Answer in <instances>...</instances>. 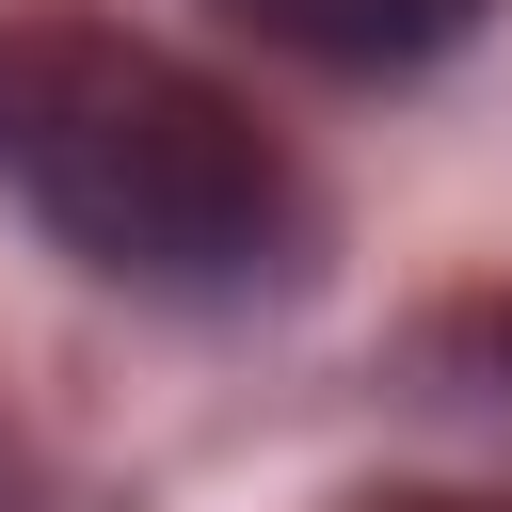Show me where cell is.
I'll return each instance as SVG.
<instances>
[{
	"label": "cell",
	"instance_id": "1",
	"mask_svg": "<svg viewBox=\"0 0 512 512\" xmlns=\"http://www.w3.org/2000/svg\"><path fill=\"white\" fill-rule=\"evenodd\" d=\"M0 176L48 240H80L128 288H256L304 224L272 128L128 32H16L0 48Z\"/></svg>",
	"mask_w": 512,
	"mask_h": 512
},
{
	"label": "cell",
	"instance_id": "2",
	"mask_svg": "<svg viewBox=\"0 0 512 512\" xmlns=\"http://www.w3.org/2000/svg\"><path fill=\"white\" fill-rule=\"evenodd\" d=\"M224 16H256V32L304 48V64H416V48H448L480 0H224Z\"/></svg>",
	"mask_w": 512,
	"mask_h": 512
},
{
	"label": "cell",
	"instance_id": "3",
	"mask_svg": "<svg viewBox=\"0 0 512 512\" xmlns=\"http://www.w3.org/2000/svg\"><path fill=\"white\" fill-rule=\"evenodd\" d=\"M384 512H512V496H384Z\"/></svg>",
	"mask_w": 512,
	"mask_h": 512
}]
</instances>
